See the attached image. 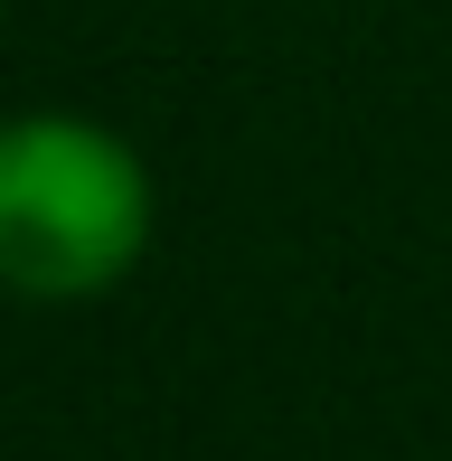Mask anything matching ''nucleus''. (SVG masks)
I'll list each match as a JSON object with an SVG mask.
<instances>
[{
	"label": "nucleus",
	"instance_id": "nucleus-1",
	"mask_svg": "<svg viewBox=\"0 0 452 461\" xmlns=\"http://www.w3.org/2000/svg\"><path fill=\"white\" fill-rule=\"evenodd\" d=\"M151 245V179L113 132L67 113L0 122V283L29 302H86Z\"/></svg>",
	"mask_w": 452,
	"mask_h": 461
}]
</instances>
